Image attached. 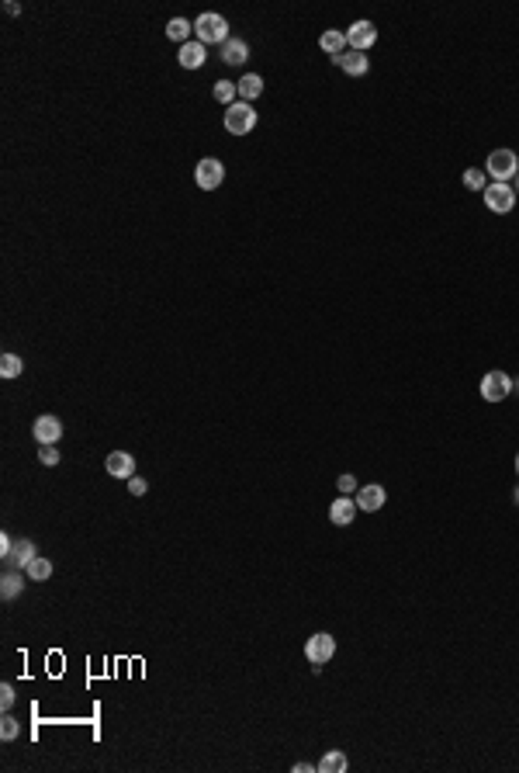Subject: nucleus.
I'll return each instance as SVG.
<instances>
[{
    "instance_id": "nucleus-1",
    "label": "nucleus",
    "mask_w": 519,
    "mask_h": 773,
    "mask_svg": "<svg viewBox=\"0 0 519 773\" xmlns=\"http://www.w3.org/2000/svg\"><path fill=\"white\" fill-rule=\"evenodd\" d=\"M194 35H198V42L201 46H225L232 35H229V21L222 18V14H201L198 21H194Z\"/></svg>"
},
{
    "instance_id": "nucleus-2",
    "label": "nucleus",
    "mask_w": 519,
    "mask_h": 773,
    "mask_svg": "<svg viewBox=\"0 0 519 773\" xmlns=\"http://www.w3.org/2000/svg\"><path fill=\"white\" fill-rule=\"evenodd\" d=\"M485 174L492 181H498V184H509V181H516V174H519V157L513 149H492L488 160H485Z\"/></svg>"
},
{
    "instance_id": "nucleus-3",
    "label": "nucleus",
    "mask_w": 519,
    "mask_h": 773,
    "mask_svg": "<svg viewBox=\"0 0 519 773\" xmlns=\"http://www.w3.org/2000/svg\"><path fill=\"white\" fill-rule=\"evenodd\" d=\"M225 129L232 135H246L257 129V111L253 105H246V101H235V105L225 107Z\"/></svg>"
},
{
    "instance_id": "nucleus-4",
    "label": "nucleus",
    "mask_w": 519,
    "mask_h": 773,
    "mask_svg": "<svg viewBox=\"0 0 519 773\" xmlns=\"http://www.w3.org/2000/svg\"><path fill=\"white\" fill-rule=\"evenodd\" d=\"M481 194H485L488 212H495V215H509L513 209H516V198H519L516 191H513V184H498V181H492Z\"/></svg>"
},
{
    "instance_id": "nucleus-5",
    "label": "nucleus",
    "mask_w": 519,
    "mask_h": 773,
    "mask_svg": "<svg viewBox=\"0 0 519 773\" xmlns=\"http://www.w3.org/2000/svg\"><path fill=\"white\" fill-rule=\"evenodd\" d=\"M336 656V638L329 631H315L309 641H305V659L311 666H326L329 659Z\"/></svg>"
},
{
    "instance_id": "nucleus-6",
    "label": "nucleus",
    "mask_w": 519,
    "mask_h": 773,
    "mask_svg": "<svg viewBox=\"0 0 519 773\" xmlns=\"http://www.w3.org/2000/svg\"><path fill=\"white\" fill-rule=\"evenodd\" d=\"M194 181L201 191H215V187H222L225 181V163L215 160V157H205V160L194 167Z\"/></svg>"
},
{
    "instance_id": "nucleus-7",
    "label": "nucleus",
    "mask_w": 519,
    "mask_h": 773,
    "mask_svg": "<svg viewBox=\"0 0 519 773\" xmlns=\"http://www.w3.org/2000/svg\"><path fill=\"white\" fill-rule=\"evenodd\" d=\"M478 389H481V399L485 402H502L505 396H513V378L505 372H488Z\"/></svg>"
},
{
    "instance_id": "nucleus-8",
    "label": "nucleus",
    "mask_w": 519,
    "mask_h": 773,
    "mask_svg": "<svg viewBox=\"0 0 519 773\" xmlns=\"http://www.w3.org/2000/svg\"><path fill=\"white\" fill-rule=\"evenodd\" d=\"M374 42H378V28L370 25V21H353V25L346 28V46H350V49L367 53Z\"/></svg>"
},
{
    "instance_id": "nucleus-9",
    "label": "nucleus",
    "mask_w": 519,
    "mask_h": 773,
    "mask_svg": "<svg viewBox=\"0 0 519 773\" xmlns=\"http://www.w3.org/2000/svg\"><path fill=\"white\" fill-rule=\"evenodd\" d=\"M385 503H388L385 485L370 482V485H360V489H357V507H360V513H378Z\"/></svg>"
},
{
    "instance_id": "nucleus-10",
    "label": "nucleus",
    "mask_w": 519,
    "mask_h": 773,
    "mask_svg": "<svg viewBox=\"0 0 519 773\" xmlns=\"http://www.w3.org/2000/svg\"><path fill=\"white\" fill-rule=\"evenodd\" d=\"M35 555H38L35 541H31V537H21V541H14V548H11V555L4 559V565H7V569H21V572H25L28 565L35 562Z\"/></svg>"
},
{
    "instance_id": "nucleus-11",
    "label": "nucleus",
    "mask_w": 519,
    "mask_h": 773,
    "mask_svg": "<svg viewBox=\"0 0 519 773\" xmlns=\"http://www.w3.org/2000/svg\"><path fill=\"white\" fill-rule=\"evenodd\" d=\"M31 433H35V441H38V444H55V441L63 437V424H59V416H52V413H42V416L35 420Z\"/></svg>"
},
{
    "instance_id": "nucleus-12",
    "label": "nucleus",
    "mask_w": 519,
    "mask_h": 773,
    "mask_svg": "<svg viewBox=\"0 0 519 773\" xmlns=\"http://www.w3.org/2000/svg\"><path fill=\"white\" fill-rule=\"evenodd\" d=\"M357 500H350V496H343L339 493V500H333L329 503V520L336 524V527H350L353 524V517H357Z\"/></svg>"
},
{
    "instance_id": "nucleus-13",
    "label": "nucleus",
    "mask_w": 519,
    "mask_h": 773,
    "mask_svg": "<svg viewBox=\"0 0 519 773\" xmlns=\"http://www.w3.org/2000/svg\"><path fill=\"white\" fill-rule=\"evenodd\" d=\"M104 465H107V472H111L114 479H125V482H129L132 475H135V458H132L129 451H111Z\"/></svg>"
},
{
    "instance_id": "nucleus-14",
    "label": "nucleus",
    "mask_w": 519,
    "mask_h": 773,
    "mask_svg": "<svg viewBox=\"0 0 519 773\" xmlns=\"http://www.w3.org/2000/svg\"><path fill=\"white\" fill-rule=\"evenodd\" d=\"M205 59H208V46H201L198 38L187 42V46H181V53H177V63H181L183 70H201Z\"/></svg>"
},
{
    "instance_id": "nucleus-15",
    "label": "nucleus",
    "mask_w": 519,
    "mask_h": 773,
    "mask_svg": "<svg viewBox=\"0 0 519 773\" xmlns=\"http://www.w3.org/2000/svg\"><path fill=\"white\" fill-rule=\"evenodd\" d=\"M319 49L329 56L333 63H339V56L350 49V46H346V31H333V28H329V31H326V35L319 38Z\"/></svg>"
},
{
    "instance_id": "nucleus-16",
    "label": "nucleus",
    "mask_w": 519,
    "mask_h": 773,
    "mask_svg": "<svg viewBox=\"0 0 519 773\" xmlns=\"http://www.w3.org/2000/svg\"><path fill=\"white\" fill-rule=\"evenodd\" d=\"M343 73H350V77H363L367 70H370V59L363 53H357V49H346V53L339 56V63H336Z\"/></svg>"
},
{
    "instance_id": "nucleus-17",
    "label": "nucleus",
    "mask_w": 519,
    "mask_h": 773,
    "mask_svg": "<svg viewBox=\"0 0 519 773\" xmlns=\"http://www.w3.org/2000/svg\"><path fill=\"white\" fill-rule=\"evenodd\" d=\"M315 767H319V773H346L350 770V759H346L343 749H326V756Z\"/></svg>"
},
{
    "instance_id": "nucleus-18",
    "label": "nucleus",
    "mask_w": 519,
    "mask_h": 773,
    "mask_svg": "<svg viewBox=\"0 0 519 773\" xmlns=\"http://www.w3.org/2000/svg\"><path fill=\"white\" fill-rule=\"evenodd\" d=\"M25 579L28 576L21 572V569H7L4 579H0V596H4V600H14V596L25 589Z\"/></svg>"
},
{
    "instance_id": "nucleus-19",
    "label": "nucleus",
    "mask_w": 519,
    "mask_h": 773,
    "mask_svg": "<svg viewBox=\"0 0 519 773\" xmlns=\"http://www.w3.org/2000/svg\"><path fill=\"white\" fill-rule=\"evenodd\" d=\"M235 87H239V101L250 105V101H257L260 94H263V77L260 73H242V80L235 83Z\"/></svg>"
},
{
    "instance_id": "nucleus-20",
    "label": "nucleus",
    "mask_w": 519,
    "mask_h": 773,
    "mask_svg": "<svg viewBox=\"0 0 519 773\" xmlns=\"http://www.w3.org/2000/svg\"><path fill=\"white\" fill-rule=\"evenodd\" d=\"M222 59H225L229 66H242V63L250 59V46H246L242 38H229V42L222 46Z\"/></svg>"
},
{
    "instance_id": "nucleus-21",
    "label": "nucleus",
    "mask_w": 519,
    "mask_h": 773,
    "mask_svg": "<svg viewBox=\"0 0 519 773\" xmlns=\"http://www.w3.org/2000/svg\"><path fill=\"white\" fill-rule=\"evenodd\" d=\"M166 35H170L173 42L187 46V42H191V35H194V21H187V18H173V21L166 25Z\"/></svg>"
},
{
    "instance_id": "nucleus-22",
    "label": "nucleus",
    "mask_w": 519,
    "mask_h": 773,
    "mask_svg": "<svg viewBox=\"0 0 519 773\" xmlns=\"http://www.w3.org/2000/svg\"><path fill=\"white\" fill-rule=\"evenodd\" d=\"M21 372H25V361L18 354H4L0 357V374L4 378H21Z\"/></svg>"
},
{
    "instance_id": "nucleus-23",
    "label": "nucleus",
    "mask_w": 519,
    "mask_h": 773,
    "mask_svg": "<svg viewBox=\"0 0 519 773\" xmlns=\"http://www.w3.org/2000/svg\"><path fill=\"white\" fill-rule=\"evenodd\" d=\"M235 98H239V87H235L232 80H218L215 83V101H218V105H235Z\"/></svg>"
},
{
    "instance_id": "nucleus-24",
    "label": "nucleus",
    "mask_w": 519,
    "mask_h": 773,
    "mask_svg": "<svg viewBox=\"0 0 519 773\" xmlns=\"http://www.w3.org/2000/svg\"><path fill=\"white\" fill-rule=\"evenodd\" d=\"M25 576H28V579H35V583H38V579H49V576H52V562L42 559V555H35V562L25 569Z\"/></svg>"
},
{
    "instance_id": "nucleus-25",
    "label": "nucleus",
    "mask_w": 519,
    "mask_h": 773,
    "mask_svg": "<svg viewBox=\"0 0 519 773\" xmlns=\"http://www.w3.org/2000/svg\"><path fill=\"white\" fill-rule=\"evenodd\" d=\"M464 187H471V191H485V187H488V174H485V167H471V170H464Z\"/></svg>"
},
{
    "instance_id": "nucleus-26",
    "label": "nucleus",
    "mask_w": 519,
    "mask_h": 773,
    "mask_svg": "<svg viewBox=\"0 0 519 773\" xmlns=\"http://www.w3.org/2000/svg\"><path fill=\"white\" fill-rule=\"evenodd\" d=\"M18 732H21V725H18V718H11V715H4V721H0V739H4V742H14V739H18Z\"/></svg>"
},
{
    "instance_id": "nucleus-27",
    "label": "nucleus",
    "mask_w": 519,
    "mask_h": 773,
    "mask_svg": "<svg viewBox=\"0 0 519 773\" xmlns=\"http://www.w3.org/2000/svg\"><path fill=\"white\" fill-rule=\"evenodd\" d=\"M38 461H42V465H59V451H55V444H38Z\"/></svg>"
},
{
    "instance_id": "nucleus-28",
    "label": "nucleus",
    "mask_w": 519,
    "mask_h": 773,
    "mask_svg": "<svg viewBox=\"0 0 519 773\" xmlns=\"http://www.w3.org/2000/svg\"><path fill=\"white\" fill-rule=\"evenodd\" d=\"M336 485H339V493H343V496H350V493H357V489H360V485H357V479H353L350 472H346V475H339Z\"/></svg>"
},
{
    "instance_id": "nucleus-29",
    "label": "nucleus",
    "mask_w": 519,
    "mask_h": 773,
    "mask_svg": "<svg viewBox=\"0 0 519 773\" xmlns=\"http://www.w3.org/2000/svg\"><path fill=\"white\" fill-rule=\"evenodd\" d=\"M146 489H149V482L142 479V475H132V479H129V493H132V496H146Z\"/></svg>"
},
{
    "instance_id": "nucleus-30",
    "label": "nucleus",
    "mask_w": 519,
    "mask_h": 773,
    "mask_svg": "<svg viewBox=\"0 0 519 773\" xmlns=\"http://www.w3.org/2000/svg\"><path fill=\"white\" fill-rule=\"evenodd\" d=\"M0 708H4V711H11V708H14V687H11V683H4V687H0Z\"/></svg>"
},
{
    "instance_id": "nucleus-31",
    "label": "nucleus",
    "mask_w": 519,
    "mask_h": 773,
    "mask_svg": "<svg viewBox=\"0 0 519 773\" xmlns=\"http://www.w3.org/2000/svg\"><path fill=\"white\" fill-rule=\"evenodd\" d=\"M11 548H14V537H11V534H0V559H7Z\"/></svg>"
},
{
    "instance_id": "nucleus-32",
    "label": "nucleus",
    "mask_w": 519,
    "mask_h": 773,
    "mask_svg": "<svg viewBox=\"0 0 519 773\" xmlns=\"http://www.w3.org/2000/svg\"><path fill=\"white\" fill-rule=\"evenodd\" d=\"M319 770V767H311V763H294V773H311Z\"/></svg>"
},
{
    "instance_id": "nucleus-33",
    "label": "nucleus",
    "mask_w": 519,
    "mask_h": 773,
    "mask_svg": "<svg viewBox=\"0 0 519 773\" xmlns=\"http://www.w3.org/2000/svg\"><path fill=\"white\" fill-rule=\"evenodd\" d=\"M513 503H516V507H519V485H516V493H513Z\"/></svg>"
},
{
    "instance_id": "nucleus-34",
    "label": "nucleus",
    "mask_w": 519,
    "mask_h": 773,
    "mask_svg": "<svg viewBox=\"0 0 519 773\" xmlns=\"http://www.w3.org/2000/svg\"><path fill=\"white\" fill-rule=\"evenodd\" d=\"M513 191H516V194H519V174H516V181H513Z\"/></svg>"
},
{
    "instance_id": "nucleus-35",
    "label": "nucleus",
    "mask_w": 519,
    "mask_h": 773,
    "mask_svg": "<svg viewBox=\"0 0 519 773\" xmlns=\"http://www.w3.org/2000/svg\"><path fill=\"white\" fill-rule=\"evenodd\" d=\"M513 392H519V382H513Z\"/></svg>"
},
{
    "instance_id": "nucleus-36",
    "label": "nucleus",
    "mask_w": 519,
    "mask_h": 773,
    "mask_svg": "<svg viewBox=\"0 0 519 773\" xmlns=\"http://www.w3.org/2000/svg\"><path fill=\"white\" fill-rule=\"evenodd\" d=\"M516 472H519V454H516Z\"/></svg>"
}]
</instances>
